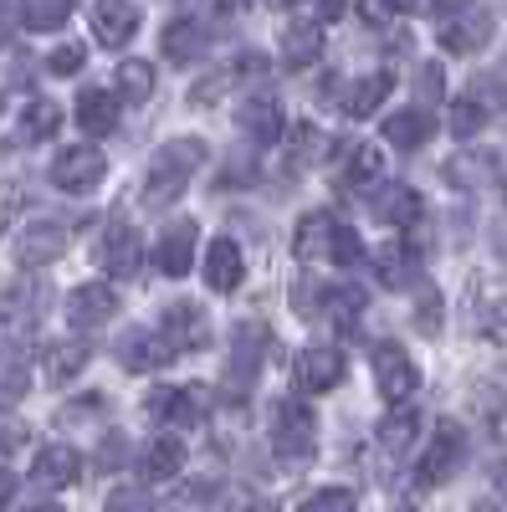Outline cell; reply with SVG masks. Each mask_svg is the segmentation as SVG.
<instances>
[{"instance_id": "obj_1", "label": "cell", "mask_w": 507, "mask_h": 512, "mask_svg": "<svg viewBox=\"0 0 507 512\" xmlns=\"http://www.w3.org/2000/svg\"><path fill=\"white\" fill-rule=\"evenodd\" d=\"M205 159V139H175V144H164L154 159H149V175H144V205L149 210H164L169 200H180L190 175L200 169Z\"/></svg>"}, {"instance_id": "obj_2", "label": "cell", "mask_w": 507, "mask_h": 512, "mask_svg": "<svg viewBox=\"0 0 507 512\" xmlns=\"http://www.w3.org/2000/svg\"><path fill=\"white\" fill-rule=\"evenodd\" d=\"M292 251H298L303 262H318V256H328V262H338V267H354L359 256H364L359 236H354L349 226H338L333 210H313V216H303Z\"/></svg>"}, {"instance_id": "obj_3", "label": "cell", "mask_w": 507, "mask_h": 512, "mask_svg": "<svg viewBox=\"0 0 507 512\" xmlns=\"http://www.w3.org/2000/svg\"><path fill=\"white\" fill-rule=\"evenodd\" d=\"M461 461H467V431H461L456 420H441L436 436H431V446H426V456H420V466H415V487H420V492L446 487V482L456 477Z\"/></svg>"}, {"instance_id": "obj_4", "label": "cell", "mask_w": 507, "mask_h": 512, "mask_svg": "<svg viewBox=\"0 0 507 512\" xmlns=\"http://www.w3.org/2000/svg\"><path fill=\"white\" fill-rule=\"evenodd\" d=\"M313 446H318L313 410L292 400H272V451L282 461H313Z\"/></svg>"}, {"instance_id": "obj_5", "label": "cell", "mask_w": 507, "mask_h": 512, "mask_svg": "<svg viewBox=\"0 0 507 512\" xmlns=\"http://www.w3.org/2000/svg\"><path fill=\"white\" fill-rule=\"evenodd\" d=\"M431 16L441 21V47L456 57L482 52L492 41V11H482V6H436Z\"/></svg>"}, {"instance_id": "obj_6", "label": "cell", "mask_w": 507, "mask_h": 512, "mask_svg": "<svg viewBox=\"0 0 507 512\" xmlns=\"http://www.w3.org/2000/svg\"><path fill=\"white\" fill-rule=\"evenodd\" d=\"M98 262L113 282L139 277V231H134L129 216H108V226L98 236Z\"/></svg>"}, {"instance_id": "obj_7", "label": "cell", "mask_w": 507, "mask_h": 512, "mask_svg": "<svg viewBox=\"0 0 507 512\" xmlns=\"http://www.w3.org/2000/svg\"><path fill=\"white\" fill-rule=\"evenodd\" d=\"M159 333H164V344L175 349V354H195V349H205L210 338V318H205V308L200 303H169L164 313H159V323H154Z\"/></svg>"}, {"instance_id": "obj_8", "label": "cell", "mask_w": 507, "mask_h": 512, "mask_svg": "<svg viewBox=\"0 0 507 512\" xmlns=\"http://www.w3.org/2000/svg\"><path fill=\"white\" fill-rule=\"evenodd\" d=\"M374 379H379V395L390 405H405L420 390V369L410 364V354L400 344H379L374 349Z\"/></svg>"}, {"instance_id": "obj_9", "label": "cell", "mask_w": 507, "mask_h": 512, "mask_svg": "<svg viewBox=\"0 0 507 512\" xmlns=\"http://www.w3.org/2000/svg\"><path fill=\"white\" fill-rule=\"evenodd\" d=\"M210 400V390L205 384H185V390H175V384H159V390L144 400L149 405V415L154 420H175V425H200L205 420V405Z\"/></svg>"}, {"instance_id": "obj_10", "label": "cell", "mask_w": 507, "mask_h": 512, "mask_svg": "<svg viewBox=\"0 0 507 512\" xmlns=\"http://www.w3.org/2000/svg\"><path fill=\"white\" fill-rule=\"evenodd\" d=\"M292 379H298L303 395H328L333 384L349 379V364H344L338 349H303L298 364H292Z\"/></svg>"}, {"instance_id": "obj_11", "label": "cell", "mask_w": 507, "mask_h": 512, "mask_svg": "<svg viewBox=\"0 0 507 512\" xmlns=\"http://www.w3.org/2000/svg\"><path fill=\"white\" fill-rule=\"evenodd\" d=\"M210 26H205V16L200 11H180V16H169V26H164V57L169 62H195V57H205L210 52Z\"/></svg>"}, {"instance_id": "obj_12", "label": "cell", "mask_w": 507, "mask_h": 512, "mask_svg": "<svg viewBox=\"0 0 507 512\" xmlns=\"http://www.w3.org/2000/svg\"><path fill=\"white\" fill-rule=\"evenodd\" d=\"M103 180V154L98 149H62L52 159V185L67 190V195H82Z\"/></svg>"}, {"instance_id": "obj_13", "label": "cell", "mask_w": 507, "mask_h": 512, "mask_svg": "<svg viewBox=\"0 0 507 512\" xmlns=\"http://www.w3.org/2000/svg\"><path fill=\"white\" fill-rule=\"evenodd\" d=\"M154 267L164 277H185L195 267V221H175L164 226V236L154 241Z\"/></svg>"}, {"instance_id": "obj_14", "label": "cell", "mask_w": 507, "mask_h": 512, "mask_svg": "<svg viewBox=\"0 0 507 512\" xmlns=\"http://www.w3.org/2000/svg\"><path fill=\"white\" fill-rule=\"evenodd\" d=\"M169 359H175V349L164 344V333L159 328H134V333H123L118 338V364L123 369H164Z\"/></svg>"}, {"instance_id": "obj_15", "label": "cell", "mask_w": 507, "mask_h": 512, "mask_svg": "<svg viewBox=\"0 0 507 512\" xmlns=\"http://www.w3.org/2000/svg\"><path fill=\"white\" fill-rule=\"evenodd\" d=\"M118 313V292L108 287V282H82L72 297H67V318L88 333V328H98V323H108Z\"/></svg>"}, {"instance_id": "obj_16", "label": "cell", "mask_w": 507, "mask_h": 512, "mask_svg": "<svg viewBox=\"0 0 507 512\" xmlns=\"http://www.w3.org/2000/svg\"><path fill=\"white\" fill-rule=\"evenodd\" d=\"M369 210H374V221H385V226H400V231H410L420 216H426V200H420L410 185H385V190H374Z\"/></svg>"}, {"instance_id": "obj_17", "label": "cell", "mask_w": 507, "mask_h": 512, "mask_svg": "<svg viewBox=\"0 0 507 512\" xmlns=\"http://www.w3.org/2000/svg\"><path fill=\"white\" fill-rule=\"evenodd\" d=\"M62 246H67V231L57 221H36L16 236V262L21 267H47V262L62 256Z\"/></svg>"}, {"instance_id": "obj_18", "label": "cell", "mask_w": 507, "mask_h": 512, "mask_svg": "<svg viewBox=\"0 0 507 512\" xmlns=\"http://www.w3.org/2000/svg\"><path fill=\"white\" fill-rule=\"evenodd\" d=\"M262 349H267V328H257V323H236L231 328V384L236 390H246L251 384V374H257V364H262Z\"/></svg>"}, {"instance_id": "obj_19", "label": "cell", "mask_w": 507, "mask_h": 512, "mask_svg": "<svg viewBox=\"0 0 507 512\" xmlns=\"http://www.w3.org/2000/svg\"><path fill=\"white\" fill-rule=\"evenodd\" d=\"M246 277V262H241V246L231 236H216L205 251V282L216 287V292H236Z\"/></svg>"}, {"instance_id": "obj_20", "label": "cell", "mask_w": 507, "mask_h": 512, "mask_svg": "<svg viewBox=\"0 0 507 512\" xmlns=\"http://www.w3.org/2000/svg\"><path fill=\"white\" fill-rule=\"evenodd\" d=\"M88 21H93V36L103 41V47H123V41L139 31L144 11H139V6H113V0H103V6L88 11Z\"/></svg>"}, {"instance_id": "obj_21", "label": "cell", "mask_w": 507, "mask_h": 512, "mask_svg": "<svg viewBox=\"0 0 507 512\" xmlns=\"http://www.w3.org/2000/svg\"><path fill=\"white\" fill-rule=\"evenodd\" d=\"M318 52H323V31H318V26H313V16L303 11L298 21H292V26L282 31V67L303 72L308 62H318Z\"/></svg>"}, {"instance_id": "obj_22", "label": "cell", "mask_w": 507, "mask_h": 512, "mask_svg": "<svg viewBox=\"0 0 507 512\" xmlns=\"http://www.w3.org/2000/svg\"><path fill=\"white\" fill-rule=\"evenodd\" d=\"M77 472H82V461H77V451L62 446V441H57V446H41L36 461H31V477H36L41 487H72Z\"/></svg>"}, {"instance_id": "obj_23", "label": "cell", "mask_w": 507, "mask_h": 512, "mask_svg": "<svg viewBox=\"0 0 507 512\" xmlns=\"http://www.w3.org/2000/svg\"><path fill=\"white\" fill-rule=\"evenodd\" d=\"M77 123H82V134H93V139L113 134L118 128V98L103 93V88H82L77 93Z\"/></svg>"}, {"instance_id": "obj_24", "label": "cell", "mask_w": 507, "mask_h": 512, "mask_svg": "<svg viewBox=\"0 0 507 512\" xmlns=\"http://www.w3.org/2000/svg\"><path fill=\"white\" fill-rule=\"evenodd\" d=\"M431 134H436V118H431L426 108H400V113L385 118V139H390L395 149H420Z\"/></svg>"}, {"instance_id": "obj_25", "label": "cell", "mask_w": 507, "mask_h": 512, "mask_svg": "<svg viewBox=\"0 0 507 512\" xmlns=\"http://www.w3.org/2000/svg\"><path fill=\"white\" fill-rule=\"evenodd\" d=\"M241 128H246L257 144H277V139H282V108H277V98H272V93H267V98H262V93L246 98V103H241Z\"/></svg>"}, {"instance_id": "obj_26", "label": "cell", "mask_w": 507, "mask_h": 512, "mask_svg": "<svg viewBox=\"0 0 507 512\" xmlns=\"http://www.w3.org/2000/svg\"><path fill=\"white\" fill-rule=\"evenodd\" d=\"M88 359H93V344L88 338H62V344H52L47 349V379L52 384H67V379H77L82 369H88Z\"/></svg>"}, {"instance_id": "obj_27", "label": "cell", "mask_w": 507, "mask_h": 512, "mask_svg": "<svg viewBox=\"0 0 507 512\" xmlns=\"http://www.w3.org/2000/svg\"><path fill=\"white\" fill-rule=\"evenodd\" d=\"M180 466H185L180 436H159V441L144 451V461H139V477H144V482H169V477H180Z\"/></svg>"}, {"instance_id": "obj_28", "label": "cell", "mask_w": 507, "mask_h": 512, "mask_svg": "<svg viewBox=\"0 0 507 512\" xmlns=\"http://www.w3.org/2000/svg\"><path fill=\"white\" fill-rule=\"evenodd\" d=\"M390 88H395V77H390V72H369V77H359L354 88L344 93V113H349V118H369L379 103L390 98Z\"/></svg>"}, {"instance_id": "obj_29", "label": "cell", "mask_w": 507, "mask_h": 512, "mask_svg": "<svg viewBox=\"0 0 507 512\" xmlns=\"http://www.w3.org/2000/svg\"><path fill=\"white\" fill-rule=\"evenodd\" d=\"M379 277H385V287L420 282V246H405V241L385 246V251H379Z\"/></svg>"}, {"instance_id": "obj_30", "label": "cell", "mask_w": 507, "mask_h": 512, "mask_svg": "<svg viewBox=\"0 0 507 512\" xmlns=\"http://www.w3.org/2000/svg\"><path fill=\"white\" fill-rule=\"evenodd\" d=\"M446 180L461 190H487L497 180V154H456L446 164Z\"/></svg>"}, {"instance_id": "obj_31", "label": "cell", "mask_w": 507, "mask_h": 512, "mask_svg": "<svg viewBox=\"0 0 507 512\" xmlns=\"http://www.w3.org/2000/svg\"><path fill=\"white\" fill-rule=\"evenodd\" d=\"M415 431H420V410L415 405H395L385 420H379V446L400 456V451L415 446Z\"/></svg>"}, {"instance_id": "obj_32", "label": "cell", "mask_w": 507, "mask_h": 512, "mask_svg": "<svg viewBox=\"0 0 507 512\" xmlns=\"http://www.w3.org/2000/svg\"><path fill=\"white\" fill-rule=\"evenodd\" d=\"M379 175H385V159H379V149H374V144H359V149H349V164H344V185H349V190H359V185H374Z\"/></svg>"}, {"instance_id": "obj_33", "label": "cell", "mask_w": 507, "mask_h": 512, "mask_svg": "<svg viewBox=\"0 0 507 512\" xmlns=\"http://www.w3.org/2000/svg\"><path fill=\"white\" fill-rule=\"evenodd\" d=\"M118 98L123 103H149L154 98V67L149 62H123L118 67Z\"/></svg>"}, {"instance_id": "obj_34", "label": "cell", "mask_w": 507, "mask_h": 512, "mask_svg": "<svg viewBox=\"0 0 507 512\" xmlns=\"http://www.w3.org/2000/svg\"><path fill=\"white\" fill-rule=\"evenodd\" d=\"M482 128H487V98L467 93V98L451 103V134L456 139H472V134H482Z\"/></svg>"}, {"instance_id": "obj_35", "label": "cell", "mask_w": 507, "mask_h": 512, "mask_svg": "<svg viewBox=\"0 0 507 512\" xmlns=\"http://www.w3.org/2000/svg\"><path fill=\"white\" fill-rule=\"evenodd\" d=\"M210 502H216V482L195 477V482H180V492L164 497V512H205Z\"/></svg>"}, {"instance_id": "obj_36", "label": "cell", "mask_w": 507, "mask_h": 512, "mask_svg": "<svg viewBox=\"0 0 507 512\" xmlns=\"http://www.w3.org/2000/svg\"><path fill=\"white\" fill-rule=\"evenodd\" d=\"M57 128H62V108H57L52 98H36V103L26 108V128H21V134H26L31 144H36V139H52Z\"/></svg>"}, {"instance_id": "obj_37", "label": "cell", "mask_w": 507, "mask_h": 512, "mask_svg": "<svg viewBox=\"0 0 507 512\" xmlns=\"http://www.w3.org/2000/svg\"><path fill=\"white\" fill-rule=\"evenodd\" d=\"M415 328L431 333V338L441 333V292L436 287H420L415 292Z\"/></svg>"}, {"instance_id": "obj_38", "label": "cell", "mask_w": 507, "mask_h": 512, "mask_svg": "<svg viewBox=\"0 0 507 512\" xmlns=\"http://www.w3.org/2000/svg\"><path fill=\"white\" fill-rule=\"evenodd\" d=\"M298 512H354V492H349V487H323V492H313Z\"/></svg>"}, {"instance_id": "obj_39", "label": "cell", "mask_w": 507, "mask_h": 512, "mask_svg": "<svg viewBox=\"0 0 507 512\" xmlns=\"http://www.w3.org/2000/svg\"><path fill=\"white\" fill-rule=\"evenodd\" d=\"M67 6H21V26H31V31H57V26H67Z\"/></svg>"}, {"instance_id": "obj_40", "label": "cell", "mask_w": 507, "mask_h": 512, "mask_svg": "<svg viewBox=\"0 0 507 512\" xmlns=\"http://www.w3.org/2000/svg\"><path fill=\"white\" fill-rule=\"evenodd\" d=\"M441 93H446V72H441V62H426L415 72V98L420 103H441Z\"/></svg>"}, {"instance_id": "obj_41", "label": "cell", "mask_w": 507, "mask_h": 512, "mask_svg": "<svg viewBox=\"0 0 507 512\" xmlns=\"http://www.w3.org/2000/svg\"><path fill=\"white\" fill-rule=\"evenodd\" d=\"M149 507H154V502H149L144 487H113L108 502H103V512H149Z\"/></svg>"}, {"instance_id": "obj_42", "label": "cell", "mask_w": 507, "mask_h": 512, "mask_svg": "<svg viewBox=\"0 0 507 512\" xmlns=\"http://www.w3.org/2000/svg\"><path fill=\"white\" fill-rule=\"evenodd\" d=\"M21 395H26V369L0 359V405H11V400H21Z\"/></svg>"}, {"instance_id": "obj_43", "label": "cell", "mask_w": 507, "mask_h": 512, "mask_svg": "<svg viewBox=\"0 0 507 512\" xmlns=\"http://www.w3.org/2000/svg\"><path fill=\"white\" fill-rule=\"evenodd\" d=\"M482 333L492 338V344H507V297L487 303V313H482Z\"/></svg>"}, {"instance_id": "obj_44", "label": "cell", "mask_w": 507, "mask_h": 512, "mask_svg": "<svg viewBox=\"0 0 507 512\" xmlns=\"http://www.w3.org/2000/svg\"><path fill=\"white\" fill-rule=\"evenodd\" d=\"M47 67H52L57 77H72V72L82 67V47H77V41H72V47H57V52L47 57Z\"/></svg>"}, {"instance_id": "obj_45", "label": "cell", "mask_w": 507, "mask_h": 512, "mask_svg": "<svg viewBox=\"0 0 507 512\" xmlns=\"http://www.w3.org/2000/svg\"><path fill=\"white\" fill-rule=\"evenodd\" d=\"M123 461H129V441H123L118 431L103 441V456H98V466H103V472H113V466H123Z\"/></svg>"}, {"instance_id": "obj_46", "label": "cell", "mask_w": 507, "mask_h": 512, "mask_svg": "<svg viewBox=\"0 0 507 512\" xmlns=\"http://www.w3.org/2000/svg\"><path fill=\"white\" fill-rule=\"evenodd\" d=\"M11 205H16V190L0 185V231H6V221H11Z\"/></svg>"}, {"instance_id": "obj_47", "label": "cell", "mask_w": 507, "mask_h": 512, "mask_svg": "<svg viewBox=\"0 0 507 512\" xmlns=\"http://www.w3.org/2000/svg\"><path fill=\"white\" fill-rule=\"evenodd\" d=\"M359 16H364L369 26H379V21H390L395 11H390V6H359Z\"/></svg>"}, {"instance_id": "obj_48", "label": "cell", "mask_w": 507, "mask_h": 512, "mask_svg": "<svg viewBox=\"0 0 507 512\" xmlns=\"http://www.w3.org/2000/svg\"><path fill=\"white\" fill-rule=\"evenodd\" d=\"M11 497H16V477H11V472H0V512H6Z\"/></svg>"}, {"instance_id": "obj_49", "label": "cell", "mask_w": 507, "mask_h": 512, "mask_svg": "<svg viewBox=\"0 0 507 512\" xmlns=\"http://www.w3.org/2000/svg\"><path fill=\"white\" fill-rule=\"evenodd\" d=\"M492 492H497V502L507 507V466H502V472H497V482H492Z\"/></svg>"}, {"instance_id": "obj_50", "label": "cell", "mask_w": 507, "mask_h": 512, "mask_svg": "<svg viewBox=\"0 0 507 512\" xmlns=\"http://www.w3.org/2000/svg\"><path fill=\"white\" fill-rule=\"evenodd\" d=\"M21 512H62V502H31V507H21Z\"/></svg>"}, {"instance_id": "obj_51", "label": "cell", "mask_w": 507, "mask_h": 512, "mask_svg": "<svg viewBox=\"0 0 507 512\" xmlns=\"http://www.w3.org/2000/svg\"><path fill=\"white\" fill-rule=\"evenodd\" d=\"M395 512H415V507H395Z\"/></svg>"}, {"instance_id": "obj_52", "label": "cell", "mask_w": 507, "mask_h": 512, "mask_svg": "<svg viewBox=\"0 0 507 512\" xmlns=\"http://www.w3.org/2000/svg\"><path fill=\"white\" fill-rule=\"evenodd\" d=\"M0 108H6V98H0Z\"/></svg>"}]
</instances>
